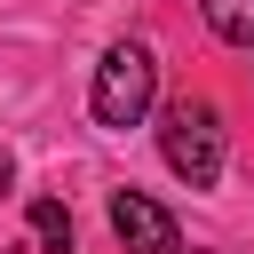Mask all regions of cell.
<instances>
[{"label": "cell", "mask_w": 254, "mask_h": 254, "mask_svg": "<svg viewBox=\"0 0 254 254\" xmlns=\"http://www.w3.org/2000/svg\"><path fill=\"white\" fill-rule=\"evenodd\" d=\"M159 151H167V167H175L190 190H206V183L222 175V111H214L206 95H175V103L159 111Z\"/></svg>", "instance_id": "1"}, {"label": "cell", "mask_w": 254, "mask_h": 254, "mask_svg": "<svg viewBox=\"0 0 254 254\" xmlns=\"http://www.w3.org/2000/svg\"><path fill=\"white\" fill-rule=\"evenodd\" d=\"M151 95H159V56L143 48V40H119V48H103V64H95V119L103 127H135L143 111H151Z\"/></svg>", "instance_id": "2"}, {"label": "cell", "mask_w": 254, "mask_h": 254, "mask_svg": "<svg viewBox=\"0 0 254 254\" xmlns=\"http://www.w3.org/2000/svg\"><path fill=\"white\" fill-rule=\"evenodd\" d=\"M111 238H119L127 254H183L175 214H167L159 198H143V190H111Z\"/></svg>", "instance_id": "3"}, {"label": "cell", "mask_w": 254, "mask_h": 254, "mask_svg": "<svg viewBox=\"0 0 254 254\" xmlns=\"http://www.w3.org/2000/svg\"><path fill=\"white\" fill-rule=\"evenodd\" d=\"M32 238H40V254H71V206L64 198H32Z\"/></svg>", "instance_id": "4"}, {"label": "cell", "mask_w": 254, "mask_h": 254, "mask_svg": "<svg viewBox=\"0 0 254 254\" xmlns=\"http://www.w3.org/2000/svg\"><path fill=\"white\" fill-rule=\"evenodd\" d=\"M206 32L230 48H254V0H206Z\"/></svg>", "instance_id": "5"}, {"label": "cell", "mask_w": 254, "mask_h": 254, "mask_svg": "<svg viewBox=\"0 0 254 254\" xmlns=\"http://www.w3.org/2000/svg\"><path fill=\"white\" fill-rule=\"evenodd\" d=\"M8 175H16V167H8V143H0V190H8Z\"/></svg>", "instance_id": "6"}]
</instances>
